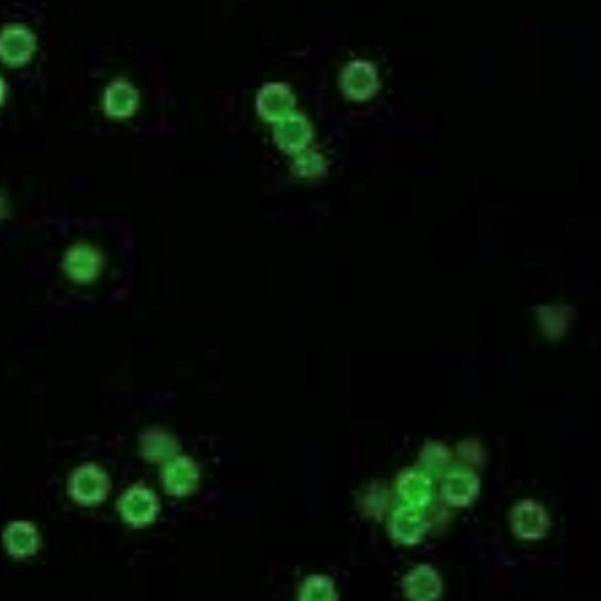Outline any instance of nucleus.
<instances>
[{
    "mask_svg": "<svg viewBox=\"0 0 601 601\" xmlns=\"http://www.w3.org/2000/svg\"><path fill=\"white\" fill-rule=\"evenodd\" d=\"M37 52V38L25 26H10L0 34V61L22 67Z\"/></svg>",
    "mask_w": 601,
    "mask_h": 601,
    "instance_id": "2",
    "label": "nucleus"
},
{
    "mask_svg": "<svg viewBox=\"0 0 601 601\" xmlns=\"http://www.w3.org/2000/svg\"><path fill=\"white\" fill-rule=\"evenodd\" d=\"M163 486L173 496L190 495L199 484V469L188 457H172L163 469Z\"/></svg>",
    "mask_w": 601,
    "mask_h": 601,
    "instance_id": "5",
    "label": "nucleus"
},
{
    "mask_svg": "<svg viewBox=\"0 0 601 601\" xmlns=\"http://www.w3.org/2000/svg\"><path fill=\"white\" fill-rule=\"evenodd\" d=\"M143 456L152 462H164L176 456L179 447L175 438L167 435L163 430H149L140 439Z\"/></svg>",
    "mask_w": 601,
    "mask_h": 601,
    "instance_id": "8",
    "label": "nucleus"
},
{
    "mask_svg": "<svg viewBox=\"0 0 601 601\" xmlns=\"http://www.w3.org/2000/svg\"><path fill=\"white\" fill-rule=\"evenodd\" d=\"M5 547L16 558L35 555L40 547V534L29 522H14L8 526L4 535Z\"/></svg>",
    "mask_w": 601,
    "mask_h": 601,
    "instance_id": "7",
    "label": "nucleus"
},
{
    "mask_svg": "<svg viewBox=\"0 0 601 601\" xmlns=\"http://www.w3.org/2000/svg\"><path fill=\"white\" fill-rule=\"evenodd\" d=\"M109 487V477L103 469L97 465H85L71 475L68 489L74 501L91 507L106 499Z\"/></svg>",
    "mask_w": 601,
    "mask_h": 601,
    "instance_id": "1",
    "label": "nucleus"
},
{
    "mask_svg": "<svg viewBox=\"0 0 601 601\" xmlns=\"http://www.w3.org/2000/svg\"><path fill=\"white\" fill-rule=\"evenodd\" d=\"M5 95H7V86H5L4 80L0 77V106L4 104Z\"/></svg>",
    "mask_w": 601,
    "mask_h": 601,
    "instance_id": "10",
    "label": "nucleus"
},
{
    "mask_svg": "<svg viewBox=\"0 0 601 601\" xmlns=\"http://www.w3.org/2000/svg\"><path fill=\"white\" fill-rule=\"evenodd\" d=\"M160 510V502L154 492L146 487H133L119 499L122 519L133 526H145L154 522Z\"/></svg>",
    "mask_w": 601,
    "mask_h": 601,
    "instance_id": "3",
    "label": "nucleus"
},
{
    "mask_svg": "<svg viewBox=\"0 0 601 601\" xmlns=\"http://www.w3.org/2000/svg\"><path fill=\"white\" fill-rule=\"evenodd\" d=\"M103 269L100 251L91 245L79 244L71 247L64 257V271L76 283H91L97 280Z\"/></svg>",
    "mask_w": 601,
    "mask_h": 601,
    "instance_id": "4",
    "label": "nucleus"
},
{
    "mask_svg": "<svg viewBox=\"0 0 601 601\" xmlns=\"http://www.w3.org/2000/svg\"><path fill=\"white\" fill-rule=\"evenodd\" d=\"M286 107L287 95L283 89L277 88V86H268L263 89L262 95L259 97V112L266 119H274Z\"/></svg>",
    "mask_w": 601,
    "mask_h": 601,
    "instance_id": "9",
    "label": "nucleus"
},
{
    "mask_svg": "<svg viewBox=\"0 0 601 601\" xmlns=\"http://www.w3.org/2000/svg\"><path fill=\"white\" fill-rule=\"evenodd\" d=\"M139 103V92L125 80H116L104 94V112L110 118H130L139 109Z\"/></svg>",
    "mask_w": 601,
    "mask_h": 601,
    "instance_id": "6",
    "label": "nucleus"
}]
</instances>
